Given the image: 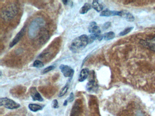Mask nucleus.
Segmentation results:
<instances>
[{
    "instance_id": "nucleus-1",
    "label": "nucleus",
    "mask_w": 155,
    "mask_h": 116,
    "mask_svg": "<svg viewBox=\"0 0 155 116\" xmlns=\"http://www.w3.org/2000/svg\"><path fill=\"white\" fill-rule=\"evenodd\" d=\"M88 44V36L86 34H82L73 40L70 46V49L72 52L76 53L84 49Z\"/></svg>"
},
{
    "instance_id": "nucleus-13",
    "label": "nucleus",
    "mask_w": 155,
    "mask_h": 116,
    "mask_svg": "<svg viewBox=\"0 0 155 116\" xmlns=\"http://www.w3.org/2000/svg\"><path fill=\"white\" fill-rule=\"evenodd\" d=\"M28 108L31 111L35 112L39 111L43 109V107L39 104L31 103L29 104Z\"/></svg>"
},
{
    "instance_id": "nucleus-14",
    "label": "nucleus",
    "mask_w": 155,
    "mask_h": 116,
    "mask_svg": "<svg viewBox=\"0 0 155 116\" xmlns=\"http://www.w3.org/2000/svg\"><path fill=\"white\" fill-rule=\"evenodd\" d=\"M91 8V6L90 4L88 3H86L81 8L79 11V13L81 14H84L87 13Z\"/></svg>"
},
{
    "instance_id": "nucleus-12",
    "label": "nucleus",
    "mask_w": 155,
    "mask_h": 116,
    "mask_svg": "<svg viewBox=\"0 0 155 116\" xmlns=\"http://www.w3.org/2000/svg\"><path fill=\"white\" fill-rule=\"evenodd\" d=\"M120 16L125 17L128 21H133L135 20V17L131 13L127 11H121Z\"/></svg>"
},
{
    "instance_id": "nucleus-10",
    "label": "nucleus",
    "mask_w": 155,
    "mask_h": 116,
    "mask_svg": "<svg viewBox=\"0 0 155 116\" xmlns=\"http://www.w3.org/2000/svg\"><path fill=\"white\" fill-rule=\"evenodd\" d=\"M144 45L147 46L150 50L155 52V36L151 39H149L144 42Z\"/></svg>"
},
{
    "instance_id": "nucleus-6",
    "label": "nucleus",
    "mask_w": 155,
    "mask_h": 116,
    "mask_svg": "<svg viewBox=\"0 0 155 116\" xmlns=\"http://www.w3.org/2000/svg\"><path fill=\"white\" fill-rule=\"evenodd\" d=\"M30 93L33 101L42 102L44 101L42 96L38 91L36 87H31L30 89Z\"/></svg>"
},
{
    "instance_id": "nucleus-11",
    "label": "nucleus",
    "mask_w": 155,
    "mask_h": 116,
    "mask_svg": "<svg viewBox=\"0 0 155 116\" xmlns=\"http://www.w3.org/2000/svg\"><path fill=\"white\" fill-rule=\"evenodd\" d=\"M97 83L95 82L94 79H91L87 83L86 89L88 92H94L97 89Z\"/></svg>"
},
{
    "instance_id": "nucleus-3",
    "label": "nucleus",
    "mask_w": 155,
    "mask_h": 116,
    "mask_svg": "<svg viewBox=\"0 0 155 116\" xmlns=\"http://www.w3.org/2000/svg\"><path fill=\"white\" fill-rule=\"evenodd\" d=\"M16 7L15 5H8L7 7H6L5 10L2 11V15L4 16V19H11L14 17V15L16 14Z\"/></svg>"
},
{
    "instance_id": "nucleus-7",
    "label": "nucleus",
    "mask_w": 155,
    "mask_h": 116,
    "mask_svg": "<svg viewBox=\"0 0 155 116\" xmlns=\"http://www.w3.org/2000/svg\"><path fill=\"white\" fill-rule=\"evenodd\" d=\"M89 32L91 34H100V28L97 25V23L95 21L91 22L88 27Z\"/></svg>"
},
{
    "instance_id": "nucleus-26",
    "label": "nucleus",
    "mask_w": 155,
    "mask_h": 116,
    "mask_svg": "<svg viewBox=\"0 0 155 116\" xmlns=\"http://www.w3.org/2000/svg\"><path fill=\"white\" fill-rule=\"evenodd\" d=\"M68 100H66L64 101V103H63V105H64V106H67V105H68Z\"/></svg>"
},
{
    "instance_id": "nucleus-18",
    "label": "nucleus",
    "mask_w": 155,
    "mask_h": 116,
    "mask_svg": "<svg viewBox=\"0 0 155 116\" xmlns=\"http://www.w3.org/2000/svg\"><path fill=\"white\" fill-rule=\"evenodd\" d=\"M33 67H36V68H42L44 67V64L42 62L39 60H36L33 63Z\"/></svg>"
},
{
    "instance_id": "nucleus-5",
    "label": "nucleus",
    "mask_w": 155,
    "mask_h": 116,
    "mask_svg": "<svg viewBox=\"0 0 155 116\" xmlns=\"http://www.w3.org/2000/svg\"><path fill=\"white\" fill-rule=\"evenodd\" d=\"M26 27H27L26 25L23 26V28H22V29L21 30V31L16 34V36L13 38L11 42L9 45L10 47L12 48V47H13L14 45H16V44H18V43L20 40L21 38H22V36L24 35V34L26 32Z\"/></svg>"
},
{
    "instance_id": "nucleus-17",
    "label": "nucleus",
    "mask_w": 155,
    "mask_h": 116,
    "mask_svg": "<svg viewBox=\"0 0 155 116\" xmlns=\"http://www.w3.org/2000/svg\"><path fill=\"white\" fill-rule=\"evenodd\" d=\"M69 89V85L68 84H66L60 92L58 94L59 97H62L66 94Z\"/></svg>"
},
{
    "instance_id": "nucleus-24",
    "label": "nucleus",
    "mask_w": 155,
    "mask_h": 116,
    "mask_svg": "<svg viewBox=\"0 0 155 116\" xmlns=\"http://www.w3.org/2000/svg\"><path fill=\"white\" fill-rule=\"evenodd\" d=\"M74 98H75V96H74V93H73V92H71V93H70V95L68 100V101L70 102H72L74 101Z\"/></svg>"
},
{
    "instance_id": "nucleus-9",
    "label": "nucleus",
    "mask_w": 155,
    "mask_h": 116,
    "mask_svg": "<svg viewBox=\"0 0 155 116\" xmlns=\"http://www.w3.org/2000/svg\"><path fill=\"white\" fill-rule=\"evenodd\" d=\"M89 74V70L88 68H84L82 69L79 76V81L80 82L84 81L87 78Z\"/></svg>"
},
{
    "instance_id": "nucleus-16",
    "label": "nucleus",
    "mask_w": 155,
    "mask_h": 116,
    "mask_svg": "<svg viewBox=\"0 0 155 116\" xmlns=\"http://www.w3.org/2000/svg\"><path fill=\"white\" fill-rule=\"evenodd\" d=\"M104 39L106 40H112L115 37V33L113 32L110 31L104 34Z\"/></svg>"
},
{
    "instance_id": "nucleus-22",
    "label": "nucleus",
    "mask_w": 155,
    "mask_h": 116,
    "mask_svg": "<svg viewBox=\"0 0 155 116\" xmlns=\"http://www.w3.org/2000/svg\"><path fill=\"white\" fill-rule=\"evenodd\" d=\"M51 106L53 108L57 109L59 108L58 102L57 99H54L52 101Z\"/></svg>"
},
{
    "instance_id": "nucleus-20",
    "label": "nucleus",
    "mask_w": 155,
    "mask_h": 116,
    "mask_svg": "<svg viewBox=\"0 0 155 116\" xmlns=\"http://www.w3.org/2000/svg\"><path fill=\"white\" fill-rule=\"evenodd\" d=\"M133 29V27H129V28H126L123 31L121 32L120 33L119 35L120 36H124V35H126V34H128Z\"/></svg>"
},
{
    "instance_id": "nucleus-21",
    "label": "nucleus",
    "mask_w": 155,
    "mask_h": 116,
    "mask_svg": "<svg viewBox=\"0 0 155 116\" xmlns=\"http://www.w3.org/2000/svg\"><path fill=\"white\" fill-rule=\"evenodd\" d=\"M55 68V66L54 65H51V66H48V67H47L44 70H43L42 71V74H45V73H48L54 69Z\"/></svg>"
},
{
    "instance_id": "nucleus-2",
    "label": "nucleus",
    "mask_w": 155,
    "mask_h": 116,
    "mask_svg": "<svg viewBox=\"0 0 155 116\" xmlns=\"http://www.w3.org/2000/svg\"><path fill=\"white\" fill-rule=\"evenodd\" d=\"M0 106H4L6 108L12 110L19 108L20 104L9 98H0Z\"/></svg>"
},
{
    "instance_id": "nucleus-4",
    "label": "nucleus",
    "mask_w": 155,
    "mask_h": 116,
    "mask_svg": "<svg viewBox=\"0 0 155 116\" xmlns=\"http://www.w3.org/2000/svg\"><path fill=\"white\" fill-rule=\"evenodd\" d=\"M59 68L65 77L71 78L73 76L74 73V69L68 65L61 64Z\"/></svg>"
},
{
    "instance_id": "nucleus-23",
    "label": "nucleus",
    "mask_w": 155,
    "mask_h": 116,
    "mask_svg": "<svg viewBox=\"0 0 155 116\" xmlns=\"http://www.w3.org/2000/svg\"><path fill=\"white\" fill-rule=\"evenodd\" d=\"M110 25H111V23L110 22H107L102 26V29L103 30H107L110 27Z\"/></svg>"
},
{
    "instance_id": "nucleus-15",
    "label": "nucleus",
    "mask_w": 155,
    "mask_h": 116,
    "mask_svg": "<svg viewBox=\"0 0 155 116\" xmlns=\"http://www.w3.org/2000/svg\"><path fill=\"white\" fill-rule=\"evenodd\" d=\"M92 7L97 12L101 11L103 9V5L101 4L97 1H93L92 3Z\"/></svg>"
},
{
    "instance_id": "nucleus-27",
    "label": "nucleus",
    "mask_w": 155,
    "mask_h": 116,
    "mask_svg": "<svg viewBox=\"0 0 155 116\" xmlns=\"http://www.w3.org/2000/svg\"><path fill=\"white\" fill-rule=\"evenodd\" d=\"M62 2H63V4H64V5H67L68 4V1H62Z\"/></svg>"
},
{
    "instance_id": "nucleus-8",
    "label": "nucleus",
    "mask_w": 155,
    "mask_h": 116,
    "mask_svg": "<svg viewBox=\"0 0 155 116\" xmlns=\"http://www.w3.org/2000/svg\"><path fill=\"white\" fill-rule=\"evenodd\" d=\"M115 15H121V11H112L110 10H107L102 11L100 14V16H112Z\"/></svg>"
},
{
    "instance_id": "nucleus-25",
    "label": "nucleus",
    "mask_w": 155,
    "mask_h": 116,
    "mask_svg": "<svg viewBox=\"0 0 155 116\" xmlns=\"http://www.w3.org/2000/svg\"><path fill=\"white\" fill-rule=\"evenodd\" d=\"M103 38H104V35H102V34H99L98 35L97 40L99 41H101Z\"/></svg>"
},
{
    "instance_id": "nucleus-19",
    "label": "nucleus",
    "mask_w": 155,
    "mask_h": 116,
    "mask_svg": "<svg viewBox=\"0 0 155 116\" xmlns=\"http://www.w3.org/2000/svg\"><path fill=\"white\" fill-rule=\"evenodd\" d=\"M97 34H91L88 36L89 44L93 43L96 39H97Z\"/></svg>"
}]
</instances>
